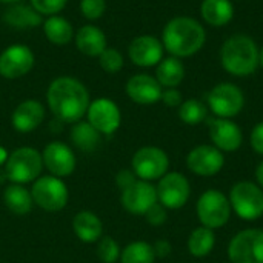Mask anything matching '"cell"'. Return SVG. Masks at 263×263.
<instances>
[{"label":"cell","instance_id":"obj_34","mask_svg":"<svg viewBox=\"0 0 263 263\" xmlns=\"http://www.w3.org/2000/svg\"><path fill=\"white\" fill-rule=\"evenodd\" d=\"M106 11V0H80V12L88 20L100 18Z\"/></svg>","mask_w":263,"mask_h":263},{"label":"cell","instance_id":"obj_22","mask_svg":"<svg viewBox=\"0 0 263 263\" xmlns=\"http://www.w3.org/2000/svg\"><path fill=\"white\" fill-rule=\"evenodd\" d=\"M200 15L211 26H225L234 17V5L231 0H203L200 3Z\"/></svg>","mask_w":263,"mask_h":263},{"label":"cell","instance_id":"obj_29","mask_svg":"<svg viewBox=\"0 0 263 263\" xmlns=\"http://www.w3.org/2000/svg\"><path fill=\"white\" fill-rule=\"evenodd\" d=\"M216 245V234L214 230H210L206 227L196 228L190 237H188V251L191 256L202 259L211 254Z\"/></svg>","mask_w":263,"mask_h":263},{"label":"cell","instance_id":"obj_7","mask_svg":"<svg viewBox=\"0 0 263 263\" xmlns=\"http://www.w3.org/2000/svg\"><path fill=\"white\" fill-rule=\"evenodd\" d=\"M31 196L34 205L40 206L48 213L62 211L69 199L65 182L54 176H43L32 182Z\"/></svg>","mask_w":263,"mask_h":263},{"label":"cell","instance_id":"obj_10","mask_svg":"<svg viewBox=\"0 0 263 263\" xmlns=\"http://www.w3.org/2000/svg\"><path fill=\"white\" fill-rule=\"evenodd\" d=\"M131 165L137 179L145 182H153L162 179L168 173L170 157L162 148L143 146L136 151Z\"/></svg>","mask_w":263,"mask_h":263},{"label":"cell","instance_id":"obj_28","mask_svg":"<svg viewBox=\"0 0 263 263\" xmlns=\"http://www.w3.org/2000/svg\"><path fill=\"white\" fill-rule=\"evenodd\" d=\"M100 133L92 128L88 122H77L71 128L69 137L76 148H79L83 153H92L100 145Z\"/></svg>","mask_w":263,"mask_h":263},{"label":"cell","instance_id":"obj_24","mask_svg":"<svg viewBox=\"0 0 263 263\" xmlns=\"http://www.w3.org/2000/svg\"><path fill=\"white\" fill-rule=\"evenodd\" d=\"M3 20L8 26L17 29H29L43 23L42 15L31 5L23 3H14L11 8H8L3 14Z\"/></svg>","mask_w":263,"mask_h":263},{"label":"cell","instance_id":"obj_13","mask_svg":"<svg viewBox=\"0 0 263 263\" xmlns=\"http://www.w3.org/2000/svg\"><path fill=\"white\" fill-rule=\"evenodd\" d=\"M86 117H88V123L105 136L114 134L122 123V114L119 106L112 100L105 97L89 103Z\"/></svg>","mask_w":263,"mask_h":263},{"label":"cell","instance_id":"obj_30","mask_svg":"<svg viewBox=\"0 0 263 263\" xmlns=\"http://www.w3.org/2000/svg\"><path fill=\"white\" fill-rule=\"evenodd\" d=\"M156 254L148 242H133L120 254V263H154Z\"/></svg>","mask_w":263,"mask_h":263},{"label":"cell","instance_id":"obj_14","mask_svg":"<svg viewBox=\"0 0 263 263\" xmlns=\"http://www.w3.org/2000/svg\"><path fill=\"white\" fill-rule=\"evenodd\" d=\"M208 133L213 145L222 153H234L243 143L242 129L231 119H208Z\"/></svg>","mask_w":263,"mask_h":263},{"label":"cell","instance_id":"obj_41","mask_svg":"<svg viewBox=\"0 0 263 263\" xmlns=\"http://www.w3.org/2000/svg\"><path fill=\"white\" fill-rule=\"evenodd\" d=\"M256 180H257V185L263 190V160L256 168Z\"/></svg>","mask_w":263,"mask_h":263},{"label":"cell","instance_id":"obj_44","mask_svg":"<svg viewBox=\"0 0 263 263\" xmlns=\"http://www.w3.org/2000/svg\"><path fill=\"white\" fill-rule=\"evenodd\" d=\"M2 3H9V5H14V3H20L22 0H0Z\"/></svg>","mask_w":263,"mask_h":263},{"label":"cell","instance_id":"obj_38","mask_svg":"<svg viewBox=\"0 0 263 263\" xmlns=\"http://www.w3.org/2000/svg\"><path fill=\"white\" fill-rule=\"evenodd\" d=\"M250 143H251V148L259 154L263 156V122L257 123L253 131H251V136H250Z\"/></svg>","mask_w":263,"mask_h":263},{"label":"cell","instance_id":"obj_42","mask_svg":"<svg viewBox=\"0 0 263 263\" xmlns=\"http://www.w3.org/2000/svg\"><path fill=\"white\" fill-rule=\"evenodd\" d=\"M8 156H9V154L6 153V149L0 146V165H5V163H6V159H8Z\"/></svg>","mask_w":263,"mask_h":263},{"label":"cell","instance_id":"obj_1","mask_svg":"<svg viewBox=\"0 0 263 263\" xmlns=\"http://www.w3.org/2000/svg\"><path fill=\"white\" fill-rule=\"evenodd\" d=\"M46 100L57 120L77 123L86 116L89 108V92L85 85L74 77H59L51 82Z\"/></svg>","mask_w":263,"mask_h":263},{"label":"cell","instance_id":"obj_27","mask_svg":"<svg viewBox=\"0 0 263 263\" xmlns=\"http://www.w3.org/2000/svg\"><path fill=\"white\" fill-rule=\"evenodd\" d=\"M43 32L45 37L54 45H66L74 39L72 25L62 15H49L43 22Z\"/></svg>","mask_w":263,"mask_h":263},{"label":"cell","instance_id":"obj_36","mask_svg":"<svg viewBox=\"0 0 263 263\" xmlns=\"http://www.w3.org/2000/svg\"><path fill=\"white\" fill-rule=\"evenodd\" d=\"M145 219L146 222L151 225V227H162L166 219H168V214H166V208L162 205V203H154L145 214Z\"/></svg>","mask_w":263,"mask_h":263},{"label":"cell","instance_id":"obj_37","mask_svg":"<svg viewBox=\"0 0 263 263\" xmlns=\"http://www.w3.org/2000/svg\"><path fill=\"white\" fill-rule=\"evenodd\" d=\"M166 106L170 108H179L183 102L182 99V92L177 88H166L162 92V99H160Z\"/></svg>","mask_w":263,"mask_h":263},{"label":"cell","instance_id":"obj_32","mask_svg":"<svg viewBox=\"0 0 263 263\" xmlns=\"http://www.w3.org/2000/svg\"><path fill=\"white\" fill-rule=\"evenodd\" d=\"M99 65L105 72L116 74L123 68V55L116 48H106L99 55Z\"/></svg>","mask_w":263,"mask_h":263},{"label":"cell","instance_id":"obj_23","mask_svg":"<svg viewBox=\"0 0 263 263\" xmlns=\"http://www.w3.org/2000/svg\"><path fill=\"white\" fill-rule=\"evenodd\" d=\"M72 230L83 243L99 242L103 233L102 220L91 211H80L72 219Z\"/></svg>","mask_w":263,"mask_h":263},{"label":"cell","instance_id":"obj_40","mask_svg":"<svg viewBox=\"0 0 263 263\" xmlns=\"http://www.w3.org/2000/svg\"><path fill=\"white\" fill-rule=\"evenodd\" d=\"M153 250H154V254H156V257H160V259H163V257H168V256L171 254V251H173V247H171V243H170L168 240L162 239V240H157V242L153 245Z\"/></svg>","mask_w":263,"mask_h":263},{"label":"cell","instance_id":"obj_16","mask_svg":"<svg viewBox=\"0 0 263 263\" xmlns=\"http://www.w3.org/2000/svg\"><path fill=\"white\" fill-rule=\"evenodd\" d=\"M122 206L134 216H145L146 211L157 203V191L151 182L137 179L131 186L122 191Z\"/></svg>","mask_w":263,"mask_h":263},{"label":"cell","instance_id":"obj_12","mask_svg":"<svg viewBox=\"0 0 263 263\" xmlns=\"http://www.w3.org/2000/svg\"><path fill=\"white\" fill-rule=\"evenodd\" d=\"M225 166V156L214 145H199L186 156V168L200 177H213Z\"/></svg>","mask_w":263,"mask_h":263},{"label":"cell","instance_id":"obj_8","mask_svg":"<svg viewBox=\"0 0 263 263\" xmlns=\"http://www.w3.org/2000/svg\"><path fill=\"white\" fill-rule=\"evenodd\" d=\"M231 263H263V230L248 228L233 236L228 243Z\"/></svg>","mask_w":263,"mask_h":263},{"label":"cell","instance_id":"obj_15","mask_svg":"<svg viewBox=\"0 0 263 263\" xmlns=\"http://www.w3.org/2000/svg\"><path fill=\"white\" fill-rule=\"evenodd\" d=\"M34 66V52L26 45H11L0 54V76L20 79Z\"/></svg>","mask_w":263,"mask_h":263},{"label":"cell","instance_id":"obj_39","mask_svg":"<svg viewBox=\"0 0 263 263\" xmlns=\"http://www.w3.org/2000/svg\"><path fill=\"white\" fill-rule=\"evenodd\" d=\"M137 180V176L134 174V171L131 170H122V171H119V174H117V177H116V183H117V186L123 191V190H126L128 186H131L134 182Z\"/></svg>","mask_w":263,"mask_h":263},{"label":"cell","instance_id":"obj_9","mask_svg":"<svg viewBox=\"0 0 263 263\" xmlns=\"http://www.w3.org/2000/svg\"><path fill=\"white\" fill-rule=\"evenodd\" d=\"M208 108L216 117L233 119L239 116L245 106L243 91L234 83H219L206 96Z\"/></svg>","mask_w":263,"mask_h":263},{"label":"cell","instance_id":"obj_35","mask_svg":"<svg viewBox=\"0 0 263 263\" xmlns=\"http://www.w3.org/2000/svg\"><path fill=\"white\" fill-rule=\"evenodd\" d=\"M68 0H31V6L40 14V15H55L59 14L65 6Z\"/></svg>","mask_w":263,"mask_h":263},{"label":"cell","instance_id":"obj_33","mask_svg":"<svg viewBox=\"0 0 263 263\" xmlns=\"http://www.w3.org/2000/svg\"><path fill=\"white\" fill-rule=\"evenodd\" d=\"M122 250L112 237H103L97 245V257L103 263H116L120 260Z\"/></svg>","mask_w":263,"mask_h":263},{"label":"cell","instance_id":"obj_11","mask_svg":"<svg viewBox=\"0 0 263 263\" xmlns=\"http://www.w3.org/2000/svg\"><path fill=\"white\" fill-rule=\"evenodd\" d=\"M157 202L166 210H179L185 206L191 196L190 180L182 173H166L156 186Z\"/></svg>","mask_w":263,"mask_h":263},{"label":"cell","instance_id":"obj_18","mask_svg":"<svg viewBox=\"0 0 263 263\" xmlns=\"http://www.w3.org/2000/svg\"><path fill=\"white\" fill-rule=\"evenodd\" d=\"M163 43L154 35L145 34L133 39V42L128 46V55L129 60L142 68H151L157 66L160 60L163 59Z\"/></svg>","mask_w":263,"mask_h":263},{"label":"cell","instance_id":"obj_5","mask_svg":"<svg viewBox=\"0 0 263 263\" xmlns=\"http://www.w3.org/2000/svg\"><path fill=\"white\" fill-rule=\"evenodd\" d=\"M231 210L239 219L254 222L263 216V190L250 180H240L230 191Z\"/></svg>","mask_w":263,"mask_h":263},{"label":"cell","instance_id":"obj_26","mask_svg":"<svg viewBox=\"0 0 263 263\" xmlns=\"http://www.w3.org/2000/svg\"><path fill=\"white\" fill-rule=\"evenodd\" d=\"M3 200L6 208L15 216H26L31 213L34 206L31 191H28L23 185H17V183L9 185L5 190Z\"/></svg>","mask_w":263,"mask_h":263},{"label":"cell","instance_id":"obj_43","mask_svg":"<svg viewBox=\"0 0 263 263\" xmlns=\"http://www.w3.org/2000/svg\"><path fill=\"white\" fill-rule=\"evenodd\" d=\"M259 66H262L263 68V46L262 48H259Z\"/></svg>","mask_w":263,"mask_h":263},{"label":"cell","instance_id":"obj_4","mask_svg":"<svg viewBox=\"0 0 263 263\" xmlns=\"http://www.w3.org/2000/svg\"><path fill=\"white\" fill-rule=\"evenodd\" d=\"M42 170H43L42 154L31 146L17 148L8 156L5 163V173L8 179L17 185H25L37 180Z\"/></svg>","mask_w":263,"mask_h":263},{"label":"cell","instance_id":"obj_17","mask_svg":"<svg viewBox=\"0 0 263 263\" xmlns=\"http://www.w3.org/2000/svg\"><path fill=\"white\" fill-rule=\"evenodd\" d=\"M43 166L54 177H68L76 170V156L72 149L62 142H51L42 153Z\"/></svg>","mask_w":263,"mask_h":263},{"label":"cell","instance_id":"obj_6","mask_svg":"<svg viewBox=\"0 0 263 263\" xmlns=\"http://www.w3.org/2000/svg\"><path fill=\"white\" fill-rule=\"evenodd\" d=\"M230 199L219 190H206L196 203L197 219L202 227L219 230L225 227L231 217Z\"/></svg>","mask_w":263,"mask_h":263},{"label":"cell","instance_id":"obj_25","mask_svg":"<svg viewBox=\"0 0 263 263\" xmlns=\"http://www.w3.org/2000/svg\"><path fill=\"white\" fill-rule=\"evenodd\" d=\"M156 79L162 88H177L185 79V65L174 55L162 59L156 69Z\"/></svg>","mask_w":263,"mask_h":263},{"label":"cell","instance_id":"obj_21","mask_svg":"<svg viewBox=\"0 0 263 263\" xmlns=\"http://www.w3.org/2000/svg\"><path fill=\"white\" fill-rule=\"evenodd\" d=\"M74 39H76L77 49L88 57H99L108 48L105 32L94 25L82 26L76 32Z\"/></svg>","mask_w":263,"mask_h":263},{"label":"cell","instance_id":"obj_2","mask_svg":"<svg viewBox=\"0 0 263 263\" xmlns=\"http://www.w3.org/2000/svg\"><path fill=\"white\" fill-rule=\"evenodd\" d=\"M206 42V31L193 17L180 15L171 18L162 32L163 48L174 57L183 59L197 54Z\"/></svg>","mask_w":263,"mask_h":263},{"label":"cell","instance_id":"obj_3","mask_svg":"<svg viewBox=\"0 0 263 263\" xmlns=\"http://www.w3.org/2000/svg\"><path fill=\"white\" fill-rule=\"evenodd\" d=\"M220 62L223 69L231 76L248 77L259 66V46L245 34L231 35L220 48Z\"/></svg>","mask_w":263,"mask_h":263},{"label":"cell","instance_id":"obj_20","mask_svg":"<svg viewBox=\"0 0 263 263\" xmlns=\"http://www.w3.org/2000/svg\"><path fill=\"white\" fill-rule=\"evenodd\" d=\"M45 119V108L37 100H23L17 105L12 112L11 122L15 131L18 133H31L37 129Z\"/></svg>","mask_w":263,"mask_h":263},{"label":"cell","instance_id":"obj_31","mask_svg":"<svg viewBox=\"0 0 263 263\" xmlns=\"http://www.w3.org/2000/svg\"><path fill=\"white\" fill-rule=\"evenodd\" d=\"M179 117L186 125H199L208 119V108L197 99H188L179 106Z\"/></svg>","mask_w":263,"mask_h":263},{"label":"cell","instance_id":"obj_19","mask_svg":"<svg viewBox=\"0 0 263 263\" xmlns=\"http://www.w3.org/2000/svg\"><path fill=\"white\" fill-rule=\"evenodd\" d=\"M162 86L149 74H136L126 82L128 97L139 105H154L162 99Z\"/></svg>","mask_w":263,"mask_h":263}]
</instances>
